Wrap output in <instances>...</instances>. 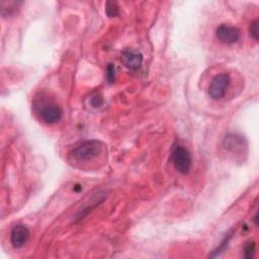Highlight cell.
<instances>
[{"label": "cell", "instance_id": "6da1fadb", "mask_svg": "<svg viewBox=\"0 0 259 259\" xmlns=\"http://www.w3.org/2000/svg\"><path fill=\"white\" fill-rule=\"evenodd\" d=\"M103 144L97 140H86L77 145L71 152L73 158L80 162L90 161L102 151Z\"/></svg>", "mask_w": 259, "mask_h": 259}, {"label": "cell", "instance_id": "7a4b0ae2", "mask_svg": "<svg viewBox=\"0 0 259 259\" xmlns=\"http://www.w3.org/2000/svg\"><path fill=\"white\" fill-rule=\"evenodd\" d=\"M171 160L175 169L181 174H188L191 167V154L189 151L181 146L175 145L171 152Z\"/></svg>", "mask_w": 259, "mask_h": 259}, {"label": "cell", "instance_id": "3957f363", "mask_svg": "<svg viewBox=\"0 0 259 259\" xmlns=\"http://www.w3.org/2000/svg\"><path fill=\"white\" fill-rule=\"evenodd\" d=\"M231 83L230 76L226 73L219 74L212 78L208 86V95L213 100L222 99Z\"/></svg>", "mask_w": 259, "mask_h": 259}, {"label": "cell", "instance_id": "277c9868", "mask_svg": "<svg viewBox=\"0 0 259 259\" xmlns=\"http://www.w3.org/2000/svg\"><path fill=\"white\" fill-rule=\"evenodd\" d=\"M215 36L221 42L226 45H232L239 40L240 29L236 26L221 24L215 29Z\"/></svg>", "mask_w": 259, "mask_h": 259}, {"label": "cell", "instance_id": "5b68a950", "mask_svg": "<svg viewBox=\"0 0 259 259\" xmlns=\"http://www.w3.org/2000/svg\"><path fill=\"white\" fill-rule=\"evenodd\" d=\"M223 145L226 150L234 154H242L247 149L246 140L238 134H230L226 136Z\"/></svg>", "mask_w": 259, "mask_h": 259}, {"label": "cell", "instance_id": "8992f818", "mask_svg": "<svg viewBox=\"0 0 259 259\" xmlns=\"http://www.w3.org/2000/svg\"><path fill=\"white\" fill-rule=\"evenodd\" d=\"M39 117L44 122L48 124H54L61 119L62 109L55 103L46 104L39 110Z\"/></svg>", "mask_w": 259, "mask_h": 259}, {"label": "cell", "instance_id": "52a82bcc", "mask_svg": "<svg viewBox=\"0 0 259 259\" xmlns=\"http://www.w3.org/2000/svg\"><path fill=\"white\" fill-rule=\"evenodd\" d=\"M120 61L128 70L137 71L141 68L143 63V55L133 50H124L121 53Z\"/></svg>", "mask_w": 259, "mask_h": 259}, {"label": "cell", "instance_id": "ba28073f", "mask_svg": "<svg viewBox=\"0 0 259 259\" xmlns=\"http://www.w3.org/2000/svg\"><path fill=\"white\" fill-rule=\"evenodd\" d=\"M29 231L23 225L15 226L10 234V242L14 248H21L28 240Z\"/></svg>", "mask_w": 259, "mask_h": 259}, {"label": "cell", "instance_id": "9c48e42d", "mask_svg": "<svg viewBox=\"0 0 259 259\" xmlns=\"http://www.w3.org/2000/svg\"><path fill=\"white\" fill-rule=\"evenodd\" d=\"M105 13L109 18L116 17L119 14V6L115 1H107L105 3Z\"/></svg>", "mask_w": 259, "mask_h": 259}, {"label": "cell", "instance_id": "30bf717a", "mask_svg": "<svg viewBox=\"0 0 259 259\" xmlns=\"http://www.w3.org/2000/svg\"><path fill=\"white\" fill-rule=\"evenodd\" d=\"M231 238H232V233H228V234L226 235V237L224 238V240L222 241L221 245L212 252V254L209 255V257H215V256L220 255L222 252H224V250L227 248V246H228L229 241L231 240Z\"/></svg>", "mask_w": 259, "mask_h": 259}, {"label": "cell", "instance_id": "8fae6325", "mask_svg": "<svg viewBox=\"0 0 259 259\" xmlns=\"http://www.w3.org/2000/svg\"><path fill=\"white\" fill-rule=\"evenodd\" d=\"M256 249V244L254 241H249L246 243L244 247V257L245 258H252L254 256Z\"/></svg>", "mask_w": 259, "mask_h": 259}, {"label": "cell", "instance_id": "7c38bea8", "mask_svg": "<svg viewBox=\"0 0 259 259\" xmlns=\"http://www.w3.org/2000/svg\"><path fill=\"white\" fill-rule=\"evenodd\" d=\"M106 80L108 83L112 84L115 81V67L113 64H108L106 67Z\"/></svg>", "mask_w": 259, "mask_h": 259}, {"label": "cell", "instance_id": "4fadbf2b", "mask_svg": "<svg viewBox=\"0 0 259 259\" xmlns=\"http://www.w3.org/2000/svg\"><path fill=\"white\" fill-rule=\"evenodd\" d=\"M258 23H259V21H258V19H254L251 23H250V28H249V30H250V35L257 41L258 40Z\"/></svg>", "mask_w": 259, "mask_h": 259}, {"label": "cell", "instance_id": "5bb4252c", "mask_svg": "<svg viewBox=\"0 0 259 259\" xmlns=\"http://www.w3.org/2000/svg\"><path fill=\"white\" fill-rule=\"evenodd\" d=\"M90 103L93 107H99L102 105L103 103V99L100 95H95V96H92L91 99H90Z\"/></svg>", "mask_w": 259, "mask_h": 259}, {"label": "cell", "instance_id": "9a60e30c", "mask_svg": "<svg viewBox=\"0 0 259 259\" xmlns=\"http://www.w3.org/2000/svg\"><path fill=\"white\" fill-rule=\"evenodd\" d=\"M257 221H258V213H256L255 217H254V222H255V225H256V226H258V222H257Z\"/></svg>", "mask_w": 259, "mask_h": 259}]
</instances>
